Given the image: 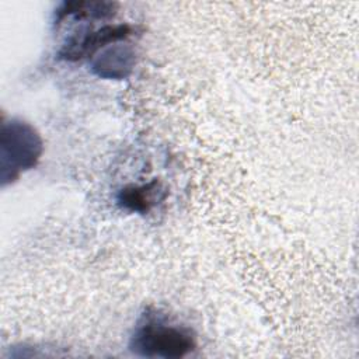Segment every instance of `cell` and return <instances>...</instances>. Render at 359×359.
<instances>
[{"label": "cell", "instance_id": "cell-6", "mask_svg": "<svg viewBox=\"0 0 359 359\" xmlns=\"http://www.w3.org/2000/svg\"><path fill=\"white\" fill-rule=\"evenodd\" d=\"M118 4L114 1H94V0H74L63 1L55 10V24H60L66 17L107 20L115 15Z\"/></svg>", "mask_w": 359, "mask_h": 359}, {"label": "cell", "instance_id": "cell-2", "mask_svg": "<svg viewBox=\"0 0 359 359\" xmlns=\"http://www.w3.org/2000/svg\"><path fill=\"white\" fill-rule=\"evenodd\" d=\"M43 151V142L36 129L25 121L13 118L1 125L0 182H14L22 171L34 168Z\"/></svg>", "mask_w": 359, "mask_h": 359}, {"label": "cell", "instance_id": "cell-3", "mask_svg": "<svg viewBox=\"0 0 359 359\" xmlns=\"http://www.w3.org/2000/svg\"><path fill=\"white\" fill-rule=\"evenodd\" d=\"M133 32L129 24H115L104 25L94 31H87L86 34L73 35L57 52L59 59L67 62H77L84 57L91 56L98 49L107 46L108 43H116L126 39Z\"/></svg>", "mask_w": 359, "mask_h": 359}, {"label": "cell", "instance_id": "cell-4", "mask_svg": "<svg viewBox=\"0 0 359 359\" xmlns=\"http://www.w3.org/2000/svg\"><path fill=\"white\" fill-rule=\"evenodd\" d=\"M136 63L135 49L128 43H114L100 53L91 65L95 76L108 80H123L130 76Z\"/></svg>", "mask_w": 359, "mask_h": 359}, {"label": "cell", "instance_id": "cell-5", "mask_svg": "<svg viewBox=\"0 0 359 359\" xmlns=\"http://www.w3.org/2000/svg\"><path fill=\"white\" fill-rule=\"evenodd\" d=\"M165 196L167 191L161 182L158 180H151L143 185L123 187L116 195V202L122 209L128 212L146 215L151 208L164 201Z\"/></svg>", "mask_w": 359, "mask_h": 359}, {"label": "cell", "instance_id": "cell-1", "mask_svg": "<svg viewBox=\"0 0 359 359\" xmlns=\"http://www.w3.org/2000/svg\"><path fill=\"white\" fill-rule=\"evenodd\" d=\"M196 346L195 334L185 325L171 323L157 310H146L130 337L129 348L139 356L178 359Z\"/></svg>", "mask_w": 359, "mask_h": 359}]
</instances>
